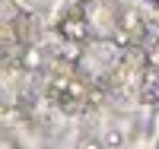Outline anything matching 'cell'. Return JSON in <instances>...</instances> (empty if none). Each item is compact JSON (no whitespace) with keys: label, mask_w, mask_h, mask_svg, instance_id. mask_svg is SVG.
I'll use <instances>...</instances> for the list:
<instances>
[{"label":"cell","mask_w":159,"mask_h":149,"mask_svg":"<svg viewBox=\"0 0 159 149\" xmlns=\"http://www.w3.org/2000/svg\"><path fill=\"white\" fill-rule=\"evenodd\" d=\"M102 143L111 146V149H121V146H124V133L118 130V127H108V130H105V137H102Z\"/></svg>","instance_id":"5"},{"label":"cell","mask_w":159,"mask_h":149,"mask_svg":"<svg viewBox=\"0 0 159 149\" xmlns=\"http://www.w3.org/2000/svg\"><path fill=\"white\" fill-rule=\"evenodd\" d=\"M80 3H83V7H89V3H92V0H80Z\"/></svg>","instance_id":"9"},{"label":"cell","mask_w":159,"mask_h":149,"mask_svg":"<svg viewBox=\"0 0 159 149\" xmlns=\"http://www.w3.org/2000/svg\"><path fill=\"white\" fill-rule=\"evenodd\" d=\"M80 149H105V143L92 140V137H83V140H80Z\"/></svg>","instance_id":"7"},{"label":"cell","mask_w":159,"mask_h":149,"mask_svg":"<svg viewBox=\"0 0 159 149\" xmlns=\"http://www.w3.org/2000/svg\"><path fill=\"white\" fill-rule=\"evenodd\" d=\"M118 29L127 32L130 38H140V35H143V16H140L137 10H124L121 19H118Z\"/></svg>","instance_id":"2"},{"label":"cell","mask_w":159,"mask_h":149,"mask_svg":"<svg viewBox=\"0 0 159 149\" xmlns=\"http://www.w3.org/2000/svg\"><path fill=\"white\" fill-rule=\"evenodd\" d=\"M61 57L67 60V64H76L80 57H83V45H76V42H61Z\"/></svg>","instance_id":"4"},{"label":"cell","mask_w":159,"mask_h":149,"mask_svg":"<svg viewBox=\"0 0 159 149\" xmlns=\"http://www.w3.org/2000/svg\"><path fill=\"white\" fill-rule=\"evenodd\" d=\"M57 35L64 38V42H76V45H83L86 38H89V22L86 16H80V13H67V16H61L57 19Z\"/></svg>","instance_id":"1"},{"label":"cell","mask_w":159,"mask_h":149,"mask_svg":"<svg viewBox=\"0 0 159 149\" xmlns=\"http://www.w3.org/2000/svg\"><path fill=\"white\" fill-rule=\"evenodd\" d=\"M19 67H22V70H42V67H45V51L42 48H35V45H25L22 48V54H19Z\"/></svg>","instance_id":"3"},{"label":"cell","mask_w":159,"mask_h":149,"mask_svg":"<svg viewBox=\"0 0 159 149\" xmlns=\"http://www.w3.org/2000/svg\"><path fill=\"white\" fill-rule=\"evenodd\" d=\"M19 121V111L16 108H3V124H16Z\"/></svg>","instance_id":"8"},{"label":"cell","mask_w":159,"mask_h":149,"mask_svg":"<svg viewBox=\"0 0 159 149\" xmlns=\"http://www.w3.org/2000/svg\"><path fill=\"white\" fill-rule=\"evenodd\" d=\"M147 60H150V70H159V38H156V42H150V48H147Z\"/></svg>","instance_id":"6"}]
</instances>
